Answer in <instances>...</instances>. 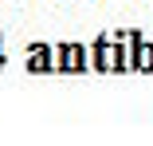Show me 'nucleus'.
I'll list each match as a JSON object with an SVG mask.
<instances>
[{
	"mask_svg": "<svg viewBox=\"0 0 153 146\" xmlns=\"http://www.w3.org/2000/svg\"><path fill=\"white\" fill-rule=\"evenodd\" d=\"M47 67H51V55H47L43 44H36L32 55H27V71H47Z\"/></svg>",
	"mask_w": 153,
	"mask_h": 146,
	"instance_id": "3",
	"label": "nucleus"
},
{
	"mask_svg": "<svg viewBox=\"0 0 153 146\" xmlns=\"http://www.w3.org/2000/svg\"><path fill=\"white\" fill-rule=\"evenodd\" d=\"M134 44H137V47H134V51H137V55H134V67H137V71H153V44H141L137 36H134Z\"/></svg>",
	"mask_w": 153,
	"mask_h": 146,
	"instance_id": "2",
	"label": "nucleus"
},
{
	"mask_svg": "<svg viewBox=\"0 0 153 146\" xmlns=\"http://www.w3.org/2000/svg\"><path fill=\"white\" fill-rule=\"evenodd\" d=\"M82 47L79 44H67V47H59V67L63 71H82Z\"/></svg>",
	"mask_w": 153,
	"mask_h": 146,
	"instance_id": "1",
	"label": "nucleus"
}]
</instances>
